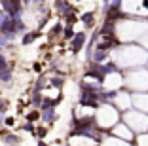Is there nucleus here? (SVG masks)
<instances>
[{
  "mask_svg": "<svg viewBox=\"0 0 148 146\" xmlns=\"http://www.w3.org/2000/svg\"><path fill=\"white\" fill-rule=\"evenodd\" d=\"M72 51L74 53H78L80 49H82V46H84V42H86V34L84 32H78L76 36H72Z\"/></svg>",
  "mask_w": 148,
  "mask_h": 146,
  "instance_id": "nucleus-2",
  "label": "nucleus"
},
{
  "mask_svg": "<svg viewBox=\"0 0 148 146\" xmlns=\"http://www.w3.org/2000/svg\"><path fill=\"white\" fill-rule=\"evenodd\" d=\"M36 135H38V137H44V135H46V129H38V131H36Z\"/></svg>",
  "mask_w": 148,
  "mask_h": 146,
  "instance_id": "nucleus-11",
  "label": "nucleus"
},
{
  "mask_svg": "<svg viewBox=\"0 0 148 146\" xmlns=\"http://www.w3.org/2000/svg\"><path fill=\"white\" fill-rule=\"evenodd\" d=\"M105 59H106V51L105 49H97L95 55H93V61H95V63H103Z\"/></svg>",
  "mask_w": 148,
  "mask_h": 146,
  "instance_id": "nucleus-4",
  "label": "nucleus"
},
{
  "mask_svg": "<svg viewBox=\"0 0 148 146\" xmlns=\"http://www.w3.org/2000/svg\"><path fill=\"white\" fill-rule=\"evenodd\" d=\"M0 80H2V82H10V80H12V72H10V70H0Z\"/></svg>",
  "mask_w": 148,
  "mask_h": 146,
  "instance_id": "nucleus-6",
  "label": "nucleus"
},
{
  "mask_svg": "<svg viewBox=\"0 0 148 146\" xmlns=\"http://www.w3.org/2000/svg\"><path fill=\"white\" fill-rule=\"evenodd\" d=\"M55 112H53V106H48L44 108V121H48V123H51L53 120H55Z\"/></svg>",
  "mask_w": 148,
  "mask_h": 146,
  "instance_id": "nucleus-3",
  "label": "nucleus"
},
{
  "mask_svg": "<svg viewBox=\"0 0 148 146\" xmlns=\"http://www.w3.org/2000/svg\"><path fill=\"white\" fill-rule=\"evenodd\" d=\"M65 36H66V38H72V36H74V32H72V29H70V27H66V30H65Z\"/></svg>",
  "mask_w": 148,
  "mask_h": 146,
  "instance_id": "nucleus-10",
  "label": "nucleus"
},
{
  "mask_svg": "<svg viewBox=\"0 0 148 146\" xmlns=\"http://www.w3.org/2000/svg\"><path fill=\"white\" fill-rule=\"evenodd\" d=\"M82 21L86 23V25H91V23H93V15H91V13H84V15H82Z\"/></svg>",
  "mask_w": 148,
  "mask_h": 146,
  "instance_id": "nucleus-7",
  "label": "nucleus"
},
{
  "mask_svg": "<svg viewBox=\"0 0 148 146\" xmlns=\"http://www.w3.org/2000/svg\"><path fill=\"white\" fill-rule=\"evenodd\" d=\"M36 36H38V30H36V32H29V34H25V36H23V44H25V46H27V44H31Z\"/></svg>",
  "mask_w": 148,
  "mask_h": 146,
  "instance_id": "nucleus-5",
  "label": "nucleus"
},
{
  "mask_svg": "<svg viewBox=\"0 0 148 146\" xmlns=\"http://www.w3.org/2000/svg\"><path fill=\"white\" fill-rule=\"evenodd\" d=\"M4 142H8V144H17V142H19V138L15 137V135H8V138H6Z\"/></svg>",
  "mask_w": 148,
  "mask_h": 146,
  "instance_id": "nucleus-8",
  "label": "nucleus"
},
{
  "mask_svg": "<svg viewBox=\"0 0 148 146\" xmlns=\"http://www.w3.org/2000/svg\"><path fill=\"white\" fill-rule=\"evenodd\" d=\"M2 2V8L8 13L10 17H19V12H21V0H0Z\"/></svg>",
  "mask_w": 148,
  "mask_h": 146,
  "instance_id": "nucleus-1",
  "label": "nucleus"
},
{
  "mask_svg": "<svg viewBox=\"0 0 148 146\" xmlns=\"http://www.w3.org/2000/svg\"><path fill=\"white\" fill-rule=\"evenodd\" d=\"M6 66H8V63H6V59H4V55H0V70H4Z\"/></svg>",
  "mask_w": 148,
  "mask_h": 146,
  "instance_id": "nucleus-9",
  "label": "nucleus"
},
{
  "mask_svg": "<svg viewBox=\"0 0 148 146\" xmlns=\"http://www.w3.org/2000/svg\"><path fill=\"white\" fill-rule=\"evenodd\" d=\"M57 32H61V25H55V29H53V34H57Z\"/></svg>",
  "mask_w": 148,
  "mask_h": 146,
  "instance_id": "nucleus-12",
  "label": "nucleus"
}]
</instances>
